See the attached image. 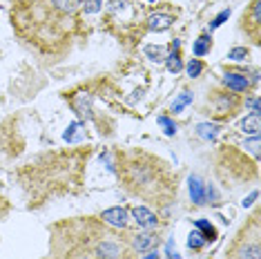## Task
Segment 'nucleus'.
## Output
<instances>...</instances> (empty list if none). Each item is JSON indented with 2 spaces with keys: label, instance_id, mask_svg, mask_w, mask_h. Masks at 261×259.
Instances as JSON below:
<instances>
[{
  "label": "nucleus",
  "instance_id": "1",
  "mask_svg": "<svg viewBox=\"0 0 261 259\" xmlns=\"http://www.w3.org/2000/svg\"><path fill=\"white\" fill-rule=\"evenodd\" d=\"M83 0H11L9 20L22 45L45 61H56L72 47Z\"/></svg>",
  "mask_w": 261,
  "mask_h": 259
},
{
  "label": "nucleus",
  "instance_id": "2",
  "mask_svg": "<svg viewBox=\"0 0 261 259\" xmlns=\"http://www.w3.org/2000/svg\"><path fill=\"white\" fill-rule=\"evenodd\" d=\"M129 232L112 228L100 217H72L49 228V250L43 259H136Z\"/></svg>",
  "mask_w": 261,
  "mask_h": 259
},
{
  "label": "nucleus",
  "instance_id": "3",
  "mask_svg": "<svg viewBox=\"0 0 261 259\" xmlns=\"http://www.w3.org/2000/svg\"><path fill=\"white\" fill-rule=\"evenodd\" d=\"M114 168L118 181L129 194L141 201L168 208L179 194V176L168 161L143 148H125L114 152Z\"/></svg>",
  "mask_w": 261,
  "mask_h": 259
},
{
  "label": "nucleus",
  "instance_id": "4",
  "mask_svg": "<svg viewBox=\"0 0 261 259\" xmlns=\"http://www.w3.org/2000/svg\"><path fill=\"white\" fill-rule=\"evenodd\" d=\"M225 259H261V219L259 210L248 217L239 232L232 237Z\"/></svg>",
  "mask_w": 261,
  "mask_h": 259
},
{
  "label": "nucleus",
  "instance_id": "5",
  "mask_svg": "<svg viewBox=\"0 0 261 259\" xmlns=\"http://www.w3.org/2000/svg\"><path fill=\"white\" fill-rule=\"evenodd\" d=\"M241 32L252 40V45H261V9L259 0H252L241 16Z\"/></svg>",
  "mask_w": 261,
  "mask_h": 259
},
{
  "label": "nucleus",
  "instance_id": "6",
  "mask_svg": "<svg viewBox=\"0 0 261 259\" xmlns=\"http://www.w3.org/2000/svg\"><path fill=\"white\" fill-rule=\"evenodd\" d=\"M215 110H212V116L217 119H232L237 114V108H239V98L237 94H228V92H215Z\"/></svg>",
  "mask_w": 261,
  "mask_h": 259
},
{
  "label": "nucleus",
  "instance_id": "7",
  "mask_svg": "<svg viewBox=\"0 0 261 259\" xmlns=\"http://www.w3.org/2000/svg\"><path fill=\"white\" fill-rule=\"evenodd\" d=\"M159 244V237L152 232H129V246L134 248L136 255H141V252H150L156 248Z\"/></svg>",
  "mask_w": 261,
  "mask_h": 259
},
{
  "label": "nucleus",
  "instance_id": "8",
  "mask_svg": "<svg viewBox=\"0 0 261 259\" xmlns=\"http://www.w3.org/2000/svg\"><path fill=\"white\" fill-rule=\"evenodd\" d=\"M223 85L232 92H248L250 90V79H248L246 72H239V69H228L223 74Z\"/></svg>",
  "mask_w": 261,
  "mask_h": 259
},
{
  "label": "nucleus",
  "instance_id": "9",
  "mask_svg": "<svg viewBox=\"0 0 261 259\" xmlns=\"http://www.w3.org/2000/svg\"><path fill=\"white\" fill-rule=\"evenodd\" d=\"M190 197H192V201L197 205H203V203L210 201L212 188L207 184H203L199 176H190Z\"/></svg>",
  "mask_w": 261,
  "mask_h": 259
},
{
  "label": "nucleus",
  "instance_id": "10",
  "mask_svg": "<svg viewBox=\"0 0 261 259\" xmlns=\"http://www.w3.org/2000/svg\"><path fill=\"white\" fill-rule=\"evenodd\" d=\"M100 219L105 223H110L112 228H118V230H125L127 228V210L125 208H112V210H105L100 215Z\"/></svg>",
  "mask_w": 261,
  "mask_h": 259
},
{
  "label": "nucleus",
  "instance_id": "11",
  "mask_svg": "<svg viewBox=\"0 0 261 259\" xmlns=\"http://www.w3.org/2000/svg\"><path fill=\"white\" fill-rule=\"evenodd\" d=\"M136 223H139V228H143V230H150V228H156L159 223V217L152 213L150 208H145V205H139V208L132 210Z\"/></svg>",
  "mask_w": 261,
  "mask_h": 259
},
{
  "label": "nucleus",
  "instance_id": "12",
  "mask_svg": "<svg viewBox=\"0 0 261 259\" xmlns=\"http://www.w3.org/2000/svg\"><path fill=\"white\" fill-rule=\"evenodd\" d=\"M147 22H150V29L152 32H165L172 22H174V18L168 14H152L150 18H147Z\"/></svg>",
  "mask_w": 261,
  "mask_h": 259
},
{
  "label": "nucleus",
  "instance_id": "13",
  "mask_svg": "<svg viewBox=\"0 0 261 259\" xmlns=\"http://www.w3.org/2000/svg\"><path fill=\"white\" fill-rule=\"evenodd\" d=\"M181 56H179V43H172V54L168 56V69L172 74L181 72Z\"/></svg>",
  "mask_w": 261,
  "mask_h": 259
},
{
  "label": "nucleus",
  "instance_id": "14",
  "mask_svg": "<svg viewBox=\"0 0 261 259\" xmlns=\"http://www.w3.org/2000/svg\"><path fill=\"white\" fill-rule=\"evenodd\" d=\"M241 130L254 137V134L259 132V112H252L248 119H243V121H241Z\"/></svg>",
  "mask_w": 261,
  "mask_h": 259
},
{
  "label": "nucleus",
  "instance_id": "15",
  "mask_svg": "<svg viewBox=\"0 0 261 259\" xmlns=\"http://www.w3.org/2000/svg\"><path fill=\"white\" fill-rule=\"evenodd\" d=\"M194 226H197L199 230H203V235H201V237H203L205 241H215V239H217V230H215V226H212V223H207V221H197Z\"/></svg>",
  "mask_w": 261,
  "mask_h": 259
},
{
  "label": "nucleus",
  "instance_id": "16",
  "mask_svg": "<svg viewBox=\"0 0 261 259\" xmlns=\"http://www.w3.org/2000/svg\"><path fill=\"white\" fill-rule=\"evenodd\" d=\"M210 47H212V38L210 36H201L197 43H194V54H197V56H205L207 51H210Z\"/></svg>",
  "mask_w": 261,
  "mask_h": 259
},
{
  "label": "nucleus",
  "instance_id": "17",
  "mask_svg": "<svg viewBox=\"0 0 261 259\" xmlns=\"http://www.w3.org/2000/svg\"><path fill=\"white\" fill-rule=\"evenodd\" d=\"M201 72H203V63L197 61V58H192V61L188 63V76L190 79H197Z\"/></svg>",
  "mask_w": 261,
  "mask_h": 259
},
{
  "label": "nucleus",
  "instance_id": "18",
  "mask_svg": "<svg viewBox=\"0 0 261 259\" xmlns=\"http://www.w3.org/2000/svg\"><path fill=\"white\" fill-rule=\"evenodd\" d=\"M203 244H205V239L201 237V232H190V239H188V246H190V248H192V250H199Z\"/></svg>",
  "mask_w": 261,
  "mask_h": 259
},
{
  "label": "nucleus",
  "instance_id": "19",
  "mask_svg": "<svg viewBox=\"0 0 261 259\" xmlns=\"http://www.w3.org/2000/svg\"><path fill=\"white\" fill-rule=\"evenodd\" d=\"M145 54L152 58V61H163V47H154V45H147L145 47Z\"/></svg>",
  "mask_w": 261,
  "mask_h": 259
},
{
  "label": "nucleus",
  "instance_id": "20",
  "mask_svg": "<svg viewBox=\"0 0 261 259\" xmlns=\"http://www.w3.org/2000/svg\"><path fill=\"white\" fill-rule=\"evenodd\" d=\"M228 58H230V61H246V58H248V49H246V47H234V49L228 54Z\"/></svg>",
  "mask_w": 261,
  "mask_h": 259
},
{
  "label": "nucleus",
  "instance_id": "21",
  "mask_svg": "<svg viewBox=\"0 0 261 259\" xmlns=\"http://www.w3.org/2000/svg\"><path fill=\"white\" fill-rule=\"evenodd\" d=\"M190 101H192V94H190V92H183V96H179V101L172 105V112H179L181 108H186Z\"/></svg>",
  "mask_w": 261,
  "mask_h": 259
},
{
  "label": "nucleus",
  "instance_id": "22",
  "mask_svg": "<svg viewBox=\"0 0 261 259\" xmlns=\"http://www.w3.org/2000/svg\"><path fill=\"white\" fill-rule=\"evenodd\" d=\"M100 9V0H83V11L85 14H94Z\"/></svg>",
  "mask_w": 261,
  "mask_h": 259
},
{
  "label": "nucleus",
  "instance_id": "23",
  "mask_svg": "<svg viewBox=\"0 0 261 259\" xmlns=\"http://www.w3.org/2000/svg\"><path fill=\"white\" fill-rule=\"evenodd\" d=\"M9 210H11V203H9V199L0 194V221H3L5 217L9 215Z\"/></svg>",
  "mask_w": 261,
  "mask_h": 259
},
{
  "label": "nucleus",
  "instance_id": "24",
  "mask_svg": "<svg viewBox=\"0 0 261 259\" xmlns=\"http://www.w3.org/2000/svg\"><path fill=\"white\" fill-rule=\"evenodd\" d=\"M159 123H161V125L165 127V134H170V137L176 132V125H174V123H172V121L168 119V116H159Z\"/></svg>",
  "mask_w": 261,
  "mask_h": 259
},
{
  "label": "nucleus",
  "instance_id": "25",
  "mask_svg": "<svg viewBox=\"0 0 261 259\" xmlns=\"http://www.w3.org/2000/svg\"><path fill=\"white\" fill-rule=\"evenodd\" d=\"M228 16H230V9H225V11H221V14H219V16H217V18H215V22H212V27H219V25H221V22H223L225 18H228Z\"/></svg>",
  "mask_w": 261,
  "mask_h": 259
},
{
  "label": "nucleus",
  "instance_id": "26",
  "mask_svg": "<svg viewBox=\"0 0 261 259\" xmlns=\"http://www.w3.org/2000/svg\"><path fill=\"white\" fill-rule=\"evenodd\" d=\"M168 257H179V255H176V248H174V246H172V241H170V244H168Z\"/></svg>",
  "mask_w": 261,
  "mask_h": 259
},
{
  "label": "nucleus",
  "instance_id": "27",
  "mask_svg": "<svg viewBox=\"0 0 261 259\" xmlns=\"http://www.w3.org/2000/svg\"><path fill=\"white\" fill-rule=\"evenodd\" d=\"M145 259H156V252H154V250H150V255H147Z\"/></svg>",
  "mask_w": 261,
  "mask_h": 259
},
{
  "label": "nucleus",
  "instance_id": "28",
  "mask_svg": "<svg viewBox=\"0 0 261 259\" xmlns=\"http://www.w3.org/2000/svg\"><path fill=\"white\" fill-rule=\"evenodd\" d=\"M150 3H154V0H150Z\"/></svg>",
  "mask_w": 261,
  "mask_h": 259
}]
</instances>
